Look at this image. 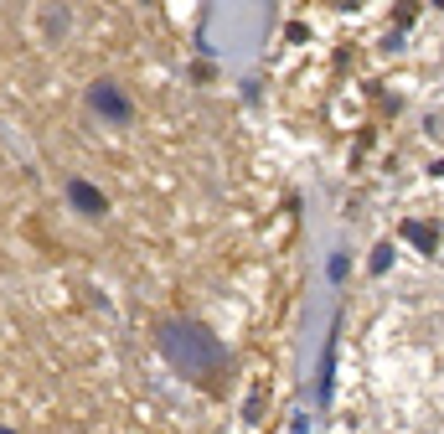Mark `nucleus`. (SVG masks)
Masks as SVG:
<instances>
[{"mask_svg": "<svg viewBox=\"0 0 444 434\" xmlns=\"http://www.w3.org/2000/svg\"><path fill=\"white\" fill-rule=\"evenodd\" d=\"M161 352H165L171 367H181V377H191V383H212L222 372V341L197 321H165L161 326Z\"/></svg>", "mask_w": 444, "mask_h": 434, "instance_id": "1", "label": "nucleus"}, {"mask_svg": "<svg viewBox=\"0 0 444 434\" xmlns=\"http://www.w3.org/2000/svg\"><path fill=\"white\" fill-rule=\"evenodd\" d=\"M88 103H94L103 120H114V124L129 120V99L119 94V83H94V88H88Z\"/></svg>", "mask_w": 444, "mask_h": 434, "instance_id": "2", "label": "nucleus"}, {"mask_svg": "<svg viewBox=\"0 0 444 434\" xmlns=\"http://www.w3.org/2000/svg\"><path fill=\"white\" fill-rule=\"evenodd\" d=\"M336 331H341V315L331 321V336H325V347H320V377H316V398H320V403H331V377H336Z\"/></svg>", "mask_w": 444, "mask_h": 434, "instance_id": "3", "label": "nucleus"}, {"mask_svg": "<svg viewBox=\"0 0 444 434\" xmlns=\"http://www.w3.org/2000/svg\"><path fill=\"white\" fill-rule=\"evenodd\" d=\"M68 202L77 207V212H88V217H103V212H109L103 191H98V187H88V181H68Z\"/></svg>", "mask_w": 444, "mask_h": 434, "instance_id": "4", "label": "nucleus"}, {"mask_svg": "<svg viewBox=\"0 0 444 434\" xmlns=\"http://www.w3.org/2000/svg\"><path fill=\"white\" fill-rule=\"evenodd\" d=\"M403 233H408V238L419 243V248H434V243H439V233H434V228H424V222H408Z\"/></svg>", "mask_w": 444, "mask_h": 434, "instance_id": "5", "label": "nucleus"}, {"mask_svg": "<svg viewBox=\"0 0 444 434\" xmlns=\"http://www.w3.org/2000/svg\"><path fill=\"white\" fill-rule=\"evenodd\" d=\"M439 176H444V166H439Z\"/></svg>", "mask_w": 444, "mask_h": 434, "instance_id": "6", "label": "nucleus"}]
</instances>
